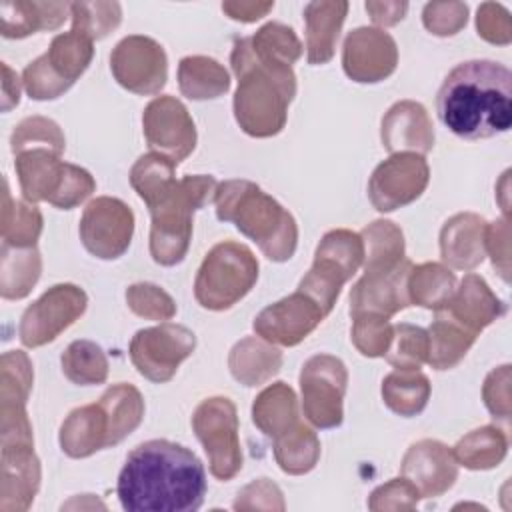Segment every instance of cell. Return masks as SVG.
<instances>
[{"instance_id":"1","label":"cell","mask_w":512,"mask_h":512,"mask_svg":"<svg viewBox=\"0 0 512 512\" xmlns=\"http://www.w3.org/2000/svg\"><path fill=\"white\" fill-rule=\"evenodd\" d=\"M206 490V470L198 456L164 438L138 444L116 484L118 500L128 512H194Z\"/></svg>"},{"instance_id":"2","label":"cell","mask_w":512,"mask_h":512,"mask_svg":"<svg viewBox=\"0 0 512 512\" xmlns=\"http://www.w3.org/2000/svg\"><path fill=\"white\" fill-rule=\"evenodd\" d=\"M436 112L440 122L464 140L504 134L512 126V74L494 60H468L444 78Z\"/></svg>"},{"instance_id":"3","label":"cell","mask_w":512,"mask_h":512,"mask_svg":"<svg viewBox=\"0 0 512 512\" xmlns=\"http://www.w3.org/2000/svg\"><path fill=\"white\" fill-rule=\"evenodd\" d=\"M230 64L238 80L234 116L238 126L254 138H270L282 132L288 104L296 96L292 66L260 60L248 38L234 42Z\"/></svg>"},{"instance_id":"4","label":"cell","mask_w":512,"mask_h":512,"mask_svg":"<svg viewBox=\"0 0 512 512\" xmlns=\"http://www.w3.org/2000/svg\"><path fill=\"white\" fill-rule=\"evenodd\" d=\"M216 218L232 222L246 238L256 242L272 262H286L298 246L294 216L258 184L250 180H226L214 194Z\"/></svg>"},{"instance_id":"5","label":"cell","mask_w":512,"mask_h":512,"mask_svg":"<svg viewBox=\"0 0 512 512\" xmlns=\"http://www.w3.org/2000/svg\"><path fill=\"white\" fill-rule=\"evenodd\" d=\"M218 182L210 174H194L174 180L150 206V256L160 266H176L184 260L192 240V216L214 200Z\"/></svg>"},{"instance_id":"6","label":"cell","mask_w":512,"mask_h":512,"mask_svg":"<svg viewBox=\"0 0 512 512\" xmlns=\"http://www.w3.org/2000/svg\"><path fill=\"white\" fill-rule=\"evenodd\" d=\"M52 148H26L14 154L24 200L48 202L60 210L82 204L96 190L92 174L76 164H68Z\"/></svg>"},{"instance_id":"7","label":"cell","mask_w":512,"mask_h":512,"mask_svg":"<svg viewBox=\"0 0 512 512\" xmlns=\"http://www.w3.org/2000/svg\"><path fill=\"white\" fill-rule=\"evenodd\" d=\"M256 280L258 260L252 250L224 240L204 256L194 280V298L206 310H228L252 290Z\"/></svg>"},{"instance_id":"8","label":"cell","mask_w":512,"mask_h":512,"mask_svg":"<svg viewBox=\"0 0 512 512\" xmlns=\"http://www.w3.org/2000/svg\"><path fill=\"white\" fill-rule=\"evenodd\" d=\"M364 262V242L360 234L336 228L322 236L312 268L300 280L298 290L308 294L320 304L322 312L328 316L334 308L342 286L356 274Z\"/></svg>"},{"instance_id":"9","label":"cell","mask_w":512,"mask_h":512,"mask_svg":"<svg viewBox=\"0 0 512 512\" xmlns=\"http://www.w3.org/2000/svg\"><path fill=\"white\" fill-rule=\"evenodd\" d=\"M92 40L70 30L54 36L50 48L32 60L22 72V84L32 100H54L62 96L90 66Z\"/></svg>"},{"instance_id":"10","label":"cell","mask_w":512,"mask_h":512,"mask_svg":"<svg viewBox=\"0 0 512 512\" xmlns=\"http://www.w3.org/2000/svg\"><path fill=\"white\" fill-rule=\"evenodd\" d=\"M192 430L208 456L210 474L218 480H232L242 470L234 402L226 396L202 400L192 414Z\"/></svg>"},{"instance_id":"11","label":"cell","mask_w":512,"mask_h":512,"mask_svg":"<svg viewBox=\"0 0 512 512\" xmlns=\"http://www.w3.org/2000/svg\"><path fill=\"white\" fill-rule=\"evenodd\" d=\"M346 386L348 370L340 358L332 354L308 358L300 370L302 410L306 420L320 430L340 426L344 420Z\"/></svg>"},{"instance_id":"12","label":"cell","mask_w":512,"mask_h":512,"mask_svg":"<svg viewBox=\"0 0 512 512\" xmlns=\"http://www.w3.org/2000/svg\"><path fill=\"white\" fill-rule=\"evenodd\" d=\"M196 348V336L182 324L162 322L138 330L130 340V360L150 382L164 384L174 378L180 362Z\"/></svg>"},{"instance_id":"13","label":"cell","mask_w":512,"mask_h":512,"mask_svg":"<svg viewBox=\"0 0 512 512\" xmlns=\"http://www.w3.org/2000/svg\"><path fill=\"white\" fill-rule=\"evenodd\" d=\"M88 296L76 284H54L36 302H32L18 326L20 342L28 348L44 346L56 340L86 310Z\"/></svg>"},{"instance_id":"14","label":"cell","mask_w":512,"mask_h":512,"mask_svg":"<svg viewBox=\"0 0 512 512\" xmlns=\"http://www.w3.org/2000/svg\"><path fill=\"white\" fill-rule=\"evenodd\" d=\"M110 70L114 80L128 92L150 96L166 86L168 58L154 38L132 34L114 46Z\"/></svg>"},{"instance_id":"15","label":"cell","mask_w":512,"mask_h":512,"mask_svg":"<svg viewBox=\"0 0 512 512\" xmlns=\"http://www.w3.org/2000/svg\"><path fill=\"white\" fill-rule=\"evenodd\" d=\"M80 240L100 260L120 258L134 234V214L126 202L112 196H98L82 212Z\"/></svg>"},{"instance_id":"16","label":"cell","mask_w":512,"mask_h":512,"mask_svg":"<svg viewBox=\"0 0 512 512\" xmlns=\"http://www.w3.org/2000/svg\"><path fill=\"white\" fill-rule=\"evenodd\" d=\"M430 168L422 154L398 152L376 166L368 182V198L378 212H392L422 196Z\"/></svg>"},{"instance_id":"17","label":"cell","mask_w":512,"mask_h":512,"mask_svg":"<svg viewBox=\"0 0 512 512\" xmlns=\"http://www.w3.org/2000/svg\"><path fill=\"white\" fill-rule=\"evenodd\" d=\"M144 138L152 152L172 162L186 160L196 148V126L188 108L174 96L154 98L142 114Z\"/></svg>"},{"instance_id":"18","label":"cell","mask_w":512,"mask_h":512,"mask_svg":"<svg viewBox=\"0 0 512 512\" xmlns=\"http://www.w3.org/2000/svg\"><path fill=\"white\" fill-rule=\"evenodd\" d=\"M326 318L320 304L302 290L266 306L254 318L252 328L256 336L270 344L296 346Z\"/></svg>"},{"instance_id":"19","label":"cell","mask_w":512,"mask_h":512,"mask_svg":"<svg viewBox=\"0 0 512 512\" xmlns=\"http://www.w3.org/2000/svg\"><path fill=\"white\" fill-rule=\"evenodd\" d=\"M398 64L394 38L380 28H356L342 46V68L346 76L360 84L386 80Z\"/></svg>"},{"instance_id":"20","label":"cell","mask_w":512,"mask_h":512,"mask_svg":"<svg viewBox=\"0 0 512 512\" xmlns=\"http://www.w3.org/2000/svg\"><path fill=\"white\" fill-rule=\"evenodd\" d=\"M400 474L416 486L420 498H438L454 486L458 462L446 444L424 438L406 450Z\"/></svg>"},{"instance_id":"21","label":"cell","mask_w":512,"mask_h":512,"mask_svg":"<svg viewBox=\"0 0 512 512\" xmlns=\"http://www.w3.org/2000/svg\"><path fill=\"white\" fill-rule=\"evenodd\" d=\"M412 262L404 258L396 268L380 274H364L350 290V316L372 312L390 318L410 306L408 274Z\"/></svg>"},{"instance_id":"22","label":"cell","mask_w":512,"mask_h":512,"mask_svg":"<svg viewBox=\"0 0 512 512\" xmlns=\"http://www.w3.org/2000/svg\"><path fill=\"white\" fill-rule=\"evenodd\" d=\"M380 138L390 154L416 152L424 156L434 148V126L420 102L400 100L384 114Z\"/></svg>"},{"instance_id":"23","label":"cell","mask_w":512,"mask_h":512,"mask_svg":"<svg viewBox=\"0 0 512 512\" xmlns=\"http://www.w3.org/2000/svg\"><path fill=\"white\" fill-rule=\"evenodd\" d=\"M40 488V460L34 444L2 446V486L0 510L24 512L32 506Z\"/></svg>"},{"instance_id":"24","label":"cell","mask_w":512,"mask_h":512,"mask_svg":"<svg viewBox=\"0 0 512 512\" xmlns=\"http://www.w3.org/2000/svg\"><path fill=\"white\" fill-rule=\"evenodd\" d=\"M58 442L70 458H88L98 450L114 446L112 422L102 402L74 408L60 426Z\"/></svg>"},{"instance_id":"25","label":"cell","mask_w":512,"mask_h":512,"mask_svg":"<svg viewBox=\"0 0 512 512\" xmlns=\"http://www.w3.org/2000/svg\"><path fill=\"white\" fill-rule=\"evenodd\" d=\"M440 310L448 312L470 332L480 334L486 326H490L506 312V306L490 290L482 276L470 272L460 280V286L454 290L446 306Z\"/></svg>"},{"instance_id":"26","label":"cell","mask_w":512,"mask_h":512,"mask_svg":"<svg viewBox=\"0 0 512 512\" xmlns=\"http://www.w3.org/2000/svg\"><path fill=\"white\" fill-rule=\"evenodd\" d=\"M486 220L474 212H460L448 218L440 230L442 260L456 270H474L486 256Z\"/></svg>"},{"instance_id":"27","label":"cell","mask_w":512,"mask_h":512,"mask_svg":"<svg viewBox=\"0 0 512 512\" xmlns=\"http://www.w3.org/2000/svg\"><path fill=\"white\" fill-rule=\"evenodd\" d=\"M348 2H310L304 8L308 64H326L336 52V42L346 20Z\"/></svg>"},{"instance_id":"28","label":"cell","mask_w":512,"mask_h":512,"mask_svg":"<svg viewBox=\"0 0 512 512\" xmlns=\"http://www.w3.org/2000/svg\"><path fill=\"white\" fill-rule=\"evenodd\" d=\"M228 368L240 384L260 386L280 372L282 352L260 336H246L232 346Z\"/></svg>"},{"instance_id":"29","label":"cell","mask_w":512,"mask_h":512,"mask_svg":"<svg viewBox=\"0 0 512 512\" xmlns=\"http://www.w3.org/2000/svg\"><path fill=\"white\" fill-rule=\"evenodd\" d=\"M66 2H2L0 32L4 38H26L38 30H54L68 18Z\"/></svg>"},{"instance_id":"30","label":"cell","mask_w":512,"mask_h":512,"mask_svg":"<svg viewBox=\"0 0 512 512\" xmlns=\"http://www.w3.org/2000/svg\"><path fill=\"white\" fill-rule=\"evenodd\" d=\"M426 332H428L426 362L434 370L454 368L478 338V334L470 332L466 326H462L444 310H436V316Z\"/></svg>"},{"instance_id":"31","label":"cell","mask_w":512,"mask_h":512,"mask_svg":"<svg viewBox=\"0 0 512 512\" xmlns=\"http://www.w3.org/2000/svg\"><path fill=\"white\" fill-rule=\"evenodd\" d=\"M252 422L268 438L276 440L292 430L298 420V398L286 382L266 386L252 404Z\"/></svg>"},{"instance_id":"32","label":"cell","mask_w":512,"mask_h":512,"mask_svg":"<svg viewBox=\"0 0 512 512\" xmlns=\"http://www.w3.org/2000/svg\"><path fill=\"white\" fill-rule=\"evenodd\" d=\"M178 86L190 100H212L230 90V76L214 58L186 56L178 64Z\"/></svg>"},{"instance_id":"33","label":"cell","mask_w":512,"mask_h":512,"mask_svg":"<svg viewBox=\"0 0 512 512\" xmlns=\"http://www.w3.org/2000/svg\"><path fill=\"white\" fill-rule=\"evenodd\" d=\"M42 272V258L36 246L14 248L2 244L0 294L4 300H20L30 294Z\"/></svg>"},{"instance_id":"34","label":"cell","mask_w":512,"mask_h":512,"mask_svg":"<svg viewBox=\"0 0 512 512\" xmlns=\"http://www.w3.org/2000/svg\"><path fill=\"white\" fill-rule=\"evenodd\" d=\"M364 274H380L396 268L404 260V234L390 220H374L362 234Z\"/></svg>"},{"instance_id":"35","label":"cell","mask_w":512,"mask_h":512,"mask_svg":"<svg viewBox=\"0 0 512 512\" xmlns=\"http://www.w3.org/2000/svg\"><path fill=\"white\" fill-rule=\"evenodd\" d=\"M430 398V380L420 370H396L382 380V400L398 416H418Z\"/></svg>"},{"instance_id":"36","label":"cell","mask_w":512,"mask_h":512,"mask_svg":"<svg viewBox=\"0 0 512 512\" xmlns=\"http://www.w3.org/2000/svg\"><path fill=\"white\" fill-rule=\"evenodd\" d=\"M508 452V438L496 426H480L458 440L452 454L468 470L496 468Z\"/></svg>"},{"instance_id":"37","label":"cell","mask_w":512,"mask_h":512,"mask_svg":"<svg viewBox=\"0 0 512 512\" xmlns=\"http://www.w3.org/2000/svg\"><path fill=\"white\" fill-rule=\"evenodd\" d=\"M454 290H456V276L444 264L424 262V264L412 266L408 274L410 304L436 312L446 306Z\"/></svg>"},{"instance_id":"38","label":"cell","mask_w":512,"mask_h":512,"mask_svg":"<svg viewBox=\"0 0 512 512\" xmlns=\"http://www.w3.org/2000/svg\"><path fill=\"white\" fill-rule=\"evenodd\" d=\"M274 458L282 472L302 476L320 460V440L312 428L298 422L274 440Z\"/></svg>"},{"instance_id":"39","label":"cell","mask_w":512,"mask_h":512,"mask_svg":"<svg viewBox=\"0 0 512 512\" xmlns=\"http://www.w3.org/2000/svg\"><path fill=\"white\" fill-rule=\"evenodd\" d=\"M4 198H2V244L14 248L36 246L42 232V214L34 204L14 200L4 178Z\"/></svg>"},{"instance_id":"40","label":"cell","mask_w":512,"mask_h":512,"mask_svg":"<svg viewBox=\"0 0 512 512\" xmlns=\"http://www.w3.org/2000/svg\"><path fill=\"white\" fill-rule=\"evenodd\" d=\"M100 402L110 416L112 442L116 446L140 426L144 418V398L136 386L118 382L100 396Z\"/></svg>"},{"instance_id":"41","label":"cell","mask_w":512,"mask_h":512,"mask_svg":"<svg viewBox=\"0 0 512 512\" xmlns=\"http://www.w3.org/2000/svg\"><path fill=\"white\" fill-rule=\"evenodd\" d=\"M64 376L76 386L102 384L108 378V358L92 340H74L60 356Z\"/></svg>"},{"instance_id":"42","label":"cell","mask_w":512,"mask_h":512,"mask_svg":"<svg viewBox=\"0 0 512 512\" xmlns=\"http://www.w3.org/2000/svg\"><path fill=\"white\" fill-rule=\"evenodd\" d=\"M174 180L176 162L156 152L140 156L130 170V184L146 206H150L162 192H166Z\"/></svg>"},{"instance_id":"43","label":"cell","mask_w":512,"mask_h":512,"mask_svg":"<svg viewBox=\"0 0 512 512\" xmlns=\"http://www.w3.org/2000/svg\"><path fill=\"white\" fill-rule=\"evenodd\" d=\"M248 40L254 54L266 62L292 66L302 56V42L298 40L290 26L280 22L264 24Z\"/></svg>"},{"instance_id":"44","label":"cell","mask_w":512,"mask_h":512,"mask_svg":"<svg viewBox=\"0 0 512 512\" xmlns=\"http://www.w3.org/2000/svg\"><path fill=\"white\" fill-rule=\"evenodd\" d=\"M384 358L398 370H418L428 358V332L408 322L392 326V340Z\"/></svg>"},{"instance_id":"45","label":"cell","mask_w":512,"mask_h":512,"mask_svg":"<svg viewBox=\"0 0 512 512\" xmlns=\"http://www.w3.org/2000/svg\"><path fill=\"white\" fill-rule=\"evenodd\" d=\"M72 30L86 38L102 40L118 28L122 20V8L118 2H72L70 4Z\"/></svg>"},{"instance_id":"46","label":"cell","mask_w":512,"mask_h":512,"mask_svg":"<svg viewBox=\"0 0 512 512\" xmlns=\"http://www.w3.org/2000/svg\"><path fill=\"white\" fill-rule=\"evenodd\" d=\"M64 134L60 126L44 116L24 118L10 136L12 154L26 148H52L56 152H64Z\"/></svg>"},{"instance_id":"47","label":"cell","mask_w":512,"mask_h":512,"mask_svg":"<svg viewBox=\"0 0 512 512\" xmlns=\"http://www.w3.org/2000/svg\"><path fill=\"white\" fill-rule=\"evenodd\" d=\"M352 344L362 356L380 358L386 354L392 340V324L386 316L364 312L352 316Z\"/></svg>"},{"instance_id":"48","label":"cell","mask_w":512,"mask_h":512,"mask_svg":"<svg viewBox=\"0 0 512 512\" xmlns=\"http://www.w3.org/2000/svg\"><path fill=\"white\" fill-rule=\"evenodd\" d=\"M128 308L146 320H170L176 316V302L168 292L152 282H136L126 288Z\"/></svg>"},{"instance_id":"49","label":"cell","mask_w":512,"mask_h":512,"mask_svg":"<svg viewBox=\"0 0 512 512\" xmlns=\"http://www.w3.org/2000/svg\"><path fill=\"white\" fill-rule=\"evenodd\" d=\"M468 20V6L464 2H430L424 6L422 22L434 36H454Z\"/></svg>"},{"instance_id":"50","label":"cell","mask_w":512,"mask_h":512,"mask_svg":"<svg viewBox=\"0 0 512 512\" xmlns=\"http://www.w3.org/2000/svg\"><path fill=\"white\" fill-rule=\"evenodd\" d=\"M420 500V492L412 482H408L404 476L392 478L390 482L378 486L370 498L368 508L374 512L380 510H412L416 508Z\"/></svg>"},{"instance_id":"51","label":"cell","mask_w":512,"mask_h":512,"mask_svg":"<svg viewBox=\"0 0 512 512\" xmlns=\"http://www.w3.org/2000/svg\"><path fill=\"white\" fill-rule=\"evenodd\" d=\"M482 400L492 414V418L510 420L512 400H510V364H502L494 368L482 386Z\"/></svg>"},{"instance_id":"52","label":"cell","mask_w":512,"mask_h":512,"mask_svg":"<svg viewBox=\"0 0 512 512\" xmlns=\"http://www.w3.org/2000/svg\"><path fill=\"white\" fill-rule=\"evenodd\" d=\"M478 36L490 44L506 46L512 40V22L510 12L496 2H484L476 14Z\"/></svg>"},{"instance_id":"53","label":"cell","mask_w":512,"mask_h":512,"mask_svg":"<svg viewBox=\"0 0 512 512\" xmlns=\"http://www.w3.org/2000/svg\"><path fill=\"white\" fill-rule=\"evenodd\" d=\"M284 498L280 488L268 478H256L246 484L236 500L234 510H284Z\"/></svg>"},{"instance_id":"54","label":"cell","mask_w":512,"mask_h":512,"mask_svg":"<svg viewBox=\"0 0 512 512\" xmlns=\"http://www.w3.org/2000/svg\"><path fill=\"white\" fill-rule=\"evenodd\" d=\"M484 250L492 258L494 268L508 282L510 278V226L508 218H500L492 224H486L484 232Z\"/></svg>"},{"instance_id":"55","label":"cell","mask_w":512,"mask_h":512,"mask_svg":"<svg viewBox=\"0 0 512 512\" xmlns=\"http://www.w3.org/2000/svg\"><path fill=\"white\" fill-rule=\"evenodd\" d=\"M274 8V2H222L228 18L238 22H256Z\"/></svg>"},{"instance_id":"56","label":"cell","mask_w":512,"mask_h":512,"mask_svg":"<svg viewBox=\"0 0 512 512\" xmlns=\"http://www.w3.org/2000/svg\"><path fill=\"white\" fill-rule=\"evenodd\" d=\"M408 10L406 2H366V12L378 26L398 24Z\"/></svg>"},{"instance_id":"57","label":"cell","mask_w":512,"mask_h":512,"mask_svg":"<svg viewBox=\"0 0 512 512\" xmlns=\"http://www.w3.org/2000/svg\"><path fill=\"white\" fill-rule=\"evenodd\" d=\"M2 74V112H10L20 102V78L6 62H2Z\"/></svg>"}]
</instances>
